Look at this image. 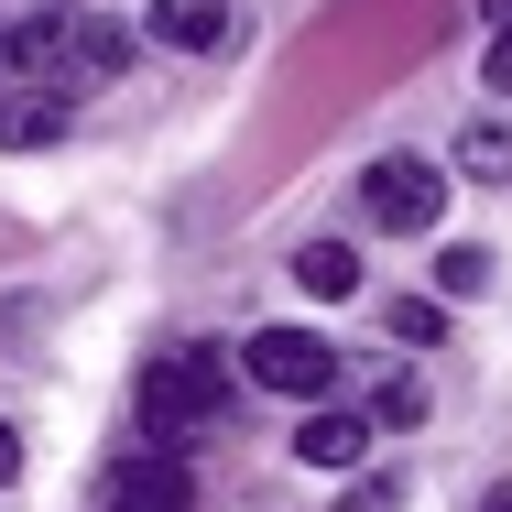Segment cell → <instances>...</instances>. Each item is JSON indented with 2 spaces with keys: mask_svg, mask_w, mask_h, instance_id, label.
Returning a JSON list of instances; mask_svg holds the SVG:
<instances>
[{
  "mask_svg": "<svg viewBox=\"0 0 512 512\" xmlns=\"http://www.w3.org/2000/svg\"><path fill=\"white\" fill-rule=\"evenodd\" d=\"M360 414H371V425H414V414H425V393H414V382H382Z\"/></svg>",
  "mask_w": 512,
  "mask_h": 512,
  "instance_id": "7c38bea8",
  "label": "cell"
},
{
  "mask_svg": "<svg viewBox=\"0 0 512 512\" xmlns=\"http://www.w3.org/2000/svg\"><path fill=\"white\" fill-rule=\"evenodd\" d=\"M491 11H502V33H512V0H491Z\"/></svg>",
  "mask_w": 512,
  "mask_h": 512,
  "instance_id": "ac0fdd59",
  "label": "cell"
},
{
  "mask_svg": "<svg viewBox=\"0 0 512 512\" xmlns=\"http://www.w3.org/2000/svg\"><path fill=\"white\" fill-rule=\"evenodd\" d=\"M480 512H512V480H502V491H491V502H480Z\"/></svg>",
  "mask_w": 512,
  "mask_h": 512,
  "instance_id": "e0dca14e",
  "label": "cell"
},
{
  "mask_svg": "<svg viewBox=\"0 0 512 512\" xmlns=\"http://www.w3.org/2000/svg\"><path fill=\"white\" fill-rule=\"evenodd\" d=\"M55 131H66V77H0V142L11 153H33Z\"/></svg>",
  "mask_w": 512,
  "mask_h": 512,
  "instance_id": "5b68a950",
  "label": "cell"
},
{
  "mask_svg": "<svg viewBox=\"0 0 512 512\" xmlns=\"http://www.w3.org/2000/svg\"><path fill=\"white\" fill-rule=\"evenodd\" d=\"M197 502V480H186V458L175 447H153V458H120L99 480V512H186Z\"/></svg>",
  "mask_w": 512,
  "mask_h": 512,
  "instance_id": "277c9868",
  "label": "cell"
},
{
  "mask_svg": "<svg viewBox=\"0 0 512 512\" xmlns=\"http://www.w3.org/2000/svg\"><path fill=\"white\" fill-rule=\"evenodd\" d=\"M338 512H393V480H349V502Z\"/></svg>",
  "mask_w": 512,
  "mask_h": 512,
  "instance_id": "5bb4252c",
  "label": "cell"
},
{
  "mask_svg": "<svg viewBox=\"0 0 512 512\" xmlns=\"http://www.w3.org/2000/svg\"><path fill=\"white\" fill-rule=\"evenodd\" d=\"M229 414V371L207 360V349H164L153 371H142V425L175 447V436H197V425H218Z\"/></svg>",
  "mask_w": 512,
  "mask_h": 512,
  "instance_id": "6da1fadb",
  "label": "cell"
},
{
  "mask_svg": "<svg viewBox=\"0 0 512 512\" xmlns=\"http://www.w3.org/2000/svg\"><path fill=\"white\" fill-rule=\"evenodd\" d=\"M480 77H491V88H502V99H512V33H502V44H491V66H480Z\"/></svg>",
  "mask_w": 512,
  "mask_h": 512,
  "instance_id": "9a60e30c",
  "label": "cell"
},
{
  "mask_svg": "<svg viewBox=\"0 0 512 512\" xmlns=\"http://www.w3.org/2000/svg\"><path fill=\"white\" fill-rule=\"evenodd\" d=\"M295 284H306V295H327V306H338V295H360V251L306 240V251H295Z\"/></svg>",
  "mask_w": 512,
  "mask_h": 512,
  "instance_id": "9c48e42d",
  "label": "cell"
},
{
  "mask_svg": "<svg viewBox=\"0 0 512 512\" xmlns=\"http://www.w3.org/2000/svg\"><path fill=\"white\" fill-rule=\"evenodd\" d=\"M11 469H22V436H11V425H0V480H11Z\"/></svg>",
  "mask_w": 512,
  "mask_h": 512,
  "instance_id": "2e32d148",
  "label": "cell"
},
{
  "mask_svg": "<svg viewBox=\"0 0 512 512\" xmlns=\"http://www.w3.org/2000/svg\"><path fill=\"white\" fill-rule=\"evenodd\" d=\"M295 458H306V469H360V458H371V414H360V404L316 414L306 436H295Z\"/></svg>",
  "mask_w": 512,
  "mask_h": 512,
  "instance_id": "ba28073f",
  "label": "cell"
},
{
  "mask_svg": "<svg viewBox=\"0 0 512 512\" xmlns=\"http://www.w3.org/2000/svg\"><path fill=\"white\" fill-rule=\"evenodd\" d=\"M240 371H251L262 393H295V404H316V393L338 382V349H327V338H306V327H262V338L240 349Z\"/></svg>",
  "mask_w": 512,
  "mask_h": 512,
  "instance_id": "7a4b0ae2",
  "label": "cell"
},
{
  "mask_svg": "<svg viewBox=\"0 0 512 512\" xmlns=\"http://www.w3.org/2000/svg\"><path fill=\"white\" fill-rule=\"evenodd\" d=\"M458 175H480V186H512V131H502V120L458 131Z\"/></svg>",
  "mask_w": 512,
  "mask_h": 512,
  "instance_id": "30bf717a",
  "label": "cell"
},
{
  "mask_svg": "<svg viewBox=\"0 0 512 512\" xmlns=\"http://www.w3.org/2000/svg\"><path fill=\"white\" fill-rule=\"evenodd\" d=\"M120 66H131V33L99 22V11H66V88H99V77H120Z\"/></svg>",
  "mask_w": 512,
  "mask_h": 512,
  "instance_id": "8992f818",
  "label": "cell"
},
{
  "mask_svg": "<svg viewBox=\"0 0 512 512\" xmlns=\"http://www.w3.org/2000/svg\"><path fill=\"white\" fill-rule=\"evenodd\" d=\"M382 327H393L404 349H436V338H447V316L425 306V295H393V306H382Z\"/></svg>",
  "mask_w": 512,
  "mask_h": 512,
  "instance_id": "8fae6325",
  "label": "cell"
},
{
  "mask_svg": "<svg viewBox=\"0 0 512 512\" xmlns=\"http://www.w3.org/2000/svg\"><path fill=\"white\" fill-rule=\"evenodd\" d=\"M142 33L175 44V55H218V44H229V0H153Z\"/></svg>",
  "mask_w": 512,
  "mask_h": 512,
  "instance_id": "52a82bcc",
  "label": "cell"
},
{
  "mask_svg": "<svg viewBox=\"0 0 512 512\" xmlns=\"http://www.w3.org/2000/svg\"><path fill=\"white\" fill-rule=\"evenodd\" d=\"M436 273H447V295H480V284H491V251H447Z\"/></svg>",
  "mask_w": 512,
  "mask_h": 512,
  "instance_id": "4fadbf2b",
  "label": "cell"
},
{
  "mask_svg": "<svg viewBox=\"0 0 512 512\" xmlns=\"http://www.w3.org/2000/svg\"><path fill=\"white\" fill-rule=\"evenodd\" d=\"M360 197H371V218H382V229H436V218H447V175H436L425 153H382Z\"/></svg>",
  "mask_w": 512,
  "mask_h": 512,
  "instance_id": "3957f363",
  "label": "cell"
}]
</instances>
